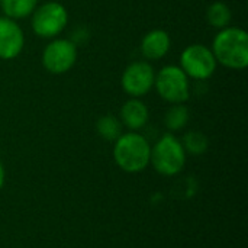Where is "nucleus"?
<instances>
[{
	"instance_id": "obj_1",
	"label": "nucleus",
	"mask_w": 248,
	"mask_h": 248,
	"mask_svg": "<svg viewBox=\"0 0 248 248\" xmlns=\"http://www.w3.org/2000/svg\"><path fill=\"white\" fill-rule=\"evenodd\" d=\"M218 64L230 70H244L248 65V33L240 26L219 29L211 46Z\"/></svg>"
},
{
	"instance_id": "obj_2",
	"label": "nucleus",
	"mask_w": 248,
	"mask_h": 248,
	"mask_svg": "<svg viewBox=\"0 0 248 248\" xmlns=\"http://www.w3.org/2000/svg\"><path fill=\"white\" fill-rule=\"evenodd\" d=\"M151 145L147 138L137 131L122 134L113 147V158L116 164L126 173L142 171L150 164Z\"/></svg>"
},
{
	"instance_id": "obj_3",
	"label": "nucleus",
	"mask_w": 248,
	"mask_h": 248,
	"mask_svg": "<svg viewBox=\"0 0 248 248\" xmlns=\"http://www.w3.org/2000/svg\"><path fill=\"white\" fill-rule=\"evenodd\" d=\"M190 78L176 65L169 64L155 73L154 87L158 96L170 105L186 103L190 99Z\"/></svg>"
},
{
	"instance_id": "obj_4",
	"label": "nucleus",
	"mask_w": 248,
	"mask_h": 248,
	"mask_svg": "<svg viewBox=\"0 0 248 248\" xmlns=\"http://www.w3.org/2000/svg\"><path fill=\"white\" fill-rule=\"evenodd\" d=\"M150 163L163 176L177 174L186 163V151L173 134H164L154 147H151Z\"/></svg>"
},
{
	"instance_id": "obj_5",
	"label": "nucleus",
	"mask_w": 248,
	"mask_h": 248,
	"mask_svg": "<svg viewBox=\"0 0 248 248\" xmlns=\"http://www.w3.org/2000/svg\"><path fill=\"white\" fill-rule=\"evenodd\" d=\"M68 25V10L58 1L38 4L31 15V26L36 36L44 39L57 38Z\"/></svg>"
},
{
	"instance_id": "obj_6",
	"label": "nucleus",
	"mask_w": 248,
	"mask_h": 248,
	"mask_svg": "<svg viewBox=\"0 0 248 248\" xmlns=\"http://www.w3.org/2000/svg\"><path fill=\"white\" fill-rule=\"evenodd\" d=\"M179 67L189 78L203 81L215 74L218 62L211 46L205 44H192L182 51Z\"/></svg>"
},
{
	"instance_id": "obj_7",
	"label": "nucleus",
	"mask_w": 248,
	"mask_h": 248,
	"mask_svg": "<svg viewBox=\"0 0 248 248\" xmlns=\"http://www.w3.org/2000/svg\"><path fill=\"white\" fill-rule=\"evenodd\" d=\"M77 44L70 38H52L42 51L44 68L55 76L68 73L77 62Z\"/></svg>"
},
{
	"instance_id": "obj_8",
	"label": "nucleus",
	"mask_w": 248,
	"mask_h": 248,
	"mask_svg": "<svg viewBox=\"0 0 248 248\" xmlns=\"http://www.w3.org/2000/svg\"><path fill=\"white\" fill-rule=\"evenodd\" d=\"M155 70L150 61L131 62L122 73L121 86L129 97L141 99L154 89Z\"/></svg>"
},
{
	"instance_id": "obj_9",
	"label": "nucleus",
	"mask_w": 248,
	"mask_h": 248,
	"mask_svg": "<svg viewBox=\"0 0 248 248\" xmlns=\"http://www.w3.org/2000/svg\"><path fill=\"white\" fill-rule=\"evenodd\" d=\"M25 46V33L17 20L0 16V60L10 61L20 55Z\"/></svg>"
},
{
	"instance_id": "obj_10",
	"label": "nucleus",
	"mask_w": 248,
	"mask_h": 248,
	"mask_svg": "<svg viewBox=\"0 0 248 248\" xmlns=\"http://www.w3.org/2000/svg\"><path fill=\"white\" fill-rule=\"evenodd\" d=\"M171 48L170 33L164 29H151L148 31L140 45V51L145 61H158L164 58Z\"/></svg>"
},
{
	"instance_id": "obj_11",
	"label": "nucleus",
	"mask_w": 248,
	"mask_h": 248,
	"mask_svg": "<svg viewBox=\"0 0 248 248\" xmlns=\"http://www.w3.org/2000/svg\"><path fill=\"white\" fill-rule=\"evenodd\" d=\"M119 116L122 125L126 126L129 131H140L147 125L150 119V110L141 99L129 97L122 105Z\"/></svg>"
},
{
	"instance_id": "obj_12",
	"label": "nucleus",
	"mask_w": 248,
	"mask_h": 248,
	"mask_svg": "<svg viewBox=\"0 0 248 248\" xmlns=\"http://www.w3.org/2000/svg\"><path fill=\"white\" fill-rule=\"evenodd\" d=\"M38 6V0H0L3 16L13 20L29 17Z\"/></svg>"
},
{
	"instance_id": "obj_13",
	"label": "nucleus",
	"mask_w": 248,
	"mask_h": 248,
	"mask_svg": "<svg viewBox=\"0 0 248 248\" xmlns=\"http://www.w3.org/2000/svg\"><path fill=\"white\" fill-rule=\"evenodd\" d=\"M206 20L208 23L215 29H224L231 25L232 20V12L228 4L224 1H214L206 9Z\"/></svg>"
},
{
	"instance_id": "obj_14",
	"label": "nucleus",
	"mask_w": 248,
	"mask_h": 248,
	"mask_svg": "<svg viewBox=\"0 0 248 248\" xmlns=\"http://www.w3.org/2000/svg\"><path fill=\"white\" fill-rule=\"evenodd\" d=\"M190 119V112L189 108L185 103H177L171 105L169 110L164 115V125L167 126L169 131L176 132L183 129Z\"/></svg>"
},
{
	"instance_id": "obj_15",
	"label": "nucleus",
	"mask_w": 248,
	"mask_h": 248,
	"mask_svg": "<svg viewBox=\"0 0 248 248\" xmlns=\"http://www.w3.org/2000/svg\"><path fill=\"white\" fill-rule=\"evenodd\" d=\"M122 122L115 115H103L96 122V131L105 141H116L122 135Z\"/></svg>"
},
{
	"instance_id": "obj_16",
	"label": "nucleus",
	"mask_w": 248,
	"mask_h": 248,
	"mask_svg": "<svg viewBox=\"0 0 248 248\" xmlns=\"http://www.w3.org/2000/svg\"><path fill=\"white\" fill-rule=\"evenodd\" d=\"M182 145L186 153H190L193 155H201V154L206 153V150L209 147V140L205 134H202L199 131H190L183 137Z\"/></svg>"
},
{
	"instance_id": "obj_17",
	"label": "nucleus",
	"mask_w": 248,
	"mask_h": 248,
	"mask_svg": "<svg viewBox=\"0 0 248 248\" xmlns=\"http://www.w3.org/2000/svg\"><path fill=\"white\" fill-rule=\"evenodd\" d=\"M3 183H4V169L0 163V189L3 187Z\"/></svg>"
}]
</instances>
